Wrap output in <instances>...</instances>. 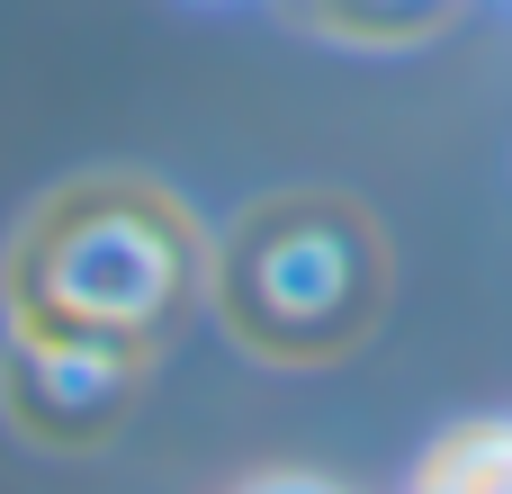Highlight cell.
I'll return each instance as SVG.
<instances>
[{"label": "cell", "instance_id": "6da1fadb", "mask_svg": "<svg viewBox=\"0 0 512 494\" xmlns=\"http://www.w3.org/2000/svg\"><path fill=\"white\" fill-rule=\"evenodd\" d=\"M180 297H189V225L171 198L135 180L45 198L9 252V306L27 342L135 360V342H153L180 315Z\"/></svg>", "mask_w": 512, "mask_h": 494}, {"label": "cell", "instance_id": "7a4b0ae2", "mask_svg": "<svg viewBox=\"0 0 512 494\" xmlns=\"http://www.w3.org/2000/svg\"><path fill=\"white\" fill-rule=\"evenodd\" d=\"M378 297V252L369 225L333 198H279L252 207V225L225 252V315L270 342V351H315L342 342Z\"/></svg>", "mask_w": 512, "mask_h": 494}]
</instances>
